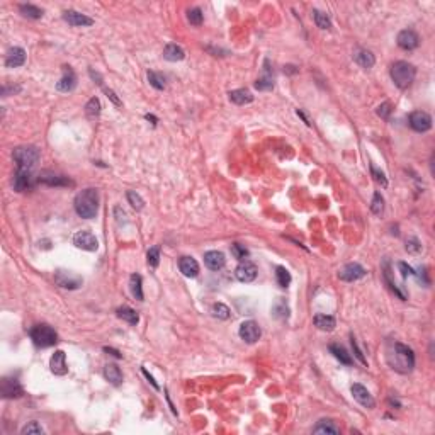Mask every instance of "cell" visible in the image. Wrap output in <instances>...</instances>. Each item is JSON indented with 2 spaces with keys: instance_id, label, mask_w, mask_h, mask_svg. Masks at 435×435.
<instances>
[{
  "instance_id": "9c48e42d",
  "label": "cell",
  "mask_w": 435,
  "mask_h": 435,
  "mask_svg": "<svg viewBox=\"0 0 435 435\" xmlns=\"http://www.w3.org/2000/svg\"><path fill=\"white\" fill-rule=\"evenodd\" d=\"M410 126L417 133H425V131L432 128V118L425 111H415V113L410 114Z\"/></svg>"
},
{
  "instance_id": "c3c4849f",
  "label": "cell",
  "mask_w": 435,
  "mask_h": 435,
  "mask_svg": "<svg viewBox=\"0 0 435 435\" xmlns=\"http://www.w3.org/2000/svg\"><path fill=\"white\" fill-rule=\"evenodd\" d=\"M352 349H354V354H356L357 359H359L364 365H367V360H365V357L362 356V352H360L359 347H357V342H356V338H354V337H352Z\"/></svg>"
},
{
  "instance_id": "d6986e66",
  "label": "cell",
  "mask_w": 435,
  "mask_h": 435,
  "mask_svg": "<svg viewBox=\"0 0 435 435\" xmlns=\"http://www.w3.org/2000/svg\"><path fill=\"white\" fill-rule=\"evenodd\" d=\"M77 85V75L70 67L63 68V77L60 79V82L56 83V88L60 92H72Z\"/></svg>"
},
{
  "instance_id": "8fae6325",
  "label": "cell",
  "mask_w": 435,
  "mask_h": 435,
  "mask_svg": "<svg viewBox=\"0 0 435 435\" xmlns=\"http://www.w3.org/2000/svg\"><path fill=\"white\" fill-rule=\"evenodd\" d=\"M364 276H365V269L360 264H356V262L347 264L345 267L340 269V272H338V277H340L342 280H347V282L359 280V279H362Z\"/></svg>"
},
{
  "instance_id": "1f68e13d",
  "label": "cell",
  "mask_w": 435,
  "mask_h": 435,
  "mask_svg": "<svg viewBox=\"0 0 435 435\" xmlns=\"http://www.w3.org/2000/svg\"><path fill=\"white\" fill-rule=\"evenodd\" d=\"M330 352H332L342 364H345V365L352 364V357H350L347 354V350H345L344 347H340V345H330Z\"/></svg>"
},
{
  "instance_id": "5bb4252c",
  "label": "cell",
  "mask_w": 435,
  "mask_h": 435,
  "mask_svg": "<svg viewBox=\"0 0 435 435\" xmlns=\"http://www.w3.org/2000/svg\"><path fill=\"white\" fill-rule=\"evenodd\" d=\"M350 391H352L354 398H356L362 406H365V408H374L376 406V401H374V398H372V395L367 391V388L362 386V384H357V383L352 384Z\"/></svg>"
},
{
  "instance_id": "44dd1931",
  "label": "cell",
  "mask_w": 435,
  "mask_h": 435,
  "mask_svg": "<svg viewBox=\"0 0 435 435\" xmlns=\"http://www.w3.org/2000/svg\"><path fill=\"white\" fill-rule=\"evenodd\" d=\"M204 264H206L211 271H219V269L225 267L226 259L221 252H218V250H211V252L204 253Z\"/></svg>"
},
{
  "instance_id": "836d02e7",
  "label": "cell",
  "mask_w": 435,
  "mask_h": 435,
  "mask_svg": "<svg viewBox=\"0 0 435 435\" xmlns=\"http://www.w3.org/2000/svg\"><path fill=\"white\" fill-rule=\"evenodd\" d=\"M313 19H315V24H316L319 29L332 28V21H330V17L325 12H321V10H313Z\"/></svg>"
},
{
  "instance_id": "f907efd6",
  "label": "cell",
  "mask_w": 435,
  "mask_h": 435,
  "mask_svg": "<svg viewBox=\"0 0 435 435\" xmlns=\"http://www.w3.org/2000/svg\"><path fill=\"white\" fill-rule=\"evenodd\" d=\"M398 267L401 269V274H403V277H408V276H415V272H413V269L411 267H408V265L405 264V262H399L398 264Z\"/></svg>"
},
{
  "instance_id": "52a82bcc",
  "label": "cell",
  "mask_w": 435,
  "mask_h": 435,
  "mask_svg": "<svg viewBox=\"0 0 435 435\" xmlns=\"http://www.w3.org/2000/svg\"><path fill=\"white\" fill-rule=\"evenodd\" d=\"M73 245H75L77 248L87 250V252H95V250L99 248L97 238H95L90 232H87V230H82V232L75 233V237H73Z\"/></svg>"
},
{
  "instance_id": "4dcf8cb0",
  "label": "cell",
  "mask_w": 435,
  "mask_h": 435,
  "mask_svg": "<svg viewBox=\"0 0 435 435\" xmlns=\"http://www.w3.org/2000/svg\"><path fill=\"white\" fill-rule=\"evenodd\" d=\"M19 10H21V14L24 15V17H29V19H41V17H43V10H41L40 7H36V5H31V3H22V5L19 7Z\"/></svg>"
},
{
  "instance_id": "5b68a950",
  "label": "cell",
  "mask_w": 435,
  "mask_h": 435,
  "mask_svg": "<svg viewBox=\"0 0 435 435\" xmlns=\"http://www.w3.org/2000/svg\"><path fill=\"white\" fill-rule=\"evenodd\" d=\"M31 340L34 342V345L38 347H51L58 342V335L49 325H36L31 330Z\"/></svg>"
},
{
  "instance_id": "816d5d0a",
  "label": "cell",
  "mask_w": 435,
  "mask_h": 435,
  "mask_svg": "<svg viewBox=\"0 0 435 435\" xmlns=\"http://www.w3.org/2000/svg\"><path fill=\"white\" fill-rule=\"evenodd\" d=\"M104 92H106V94H107V97H109L111 101H113L114 104H116V106H121V101H119V99L116 97V94H114V92L111 90V88H104Z\"/></svg>"
},
{
  "instance_id": "83f0119b",
  "label": "cell",
  "mask_w": 435,
  "mask_h": 435,
  "mask_svg": "<svg viewBox=\"0 0 435 435\" xmlns=\"http://www.w3.org/2000/svg\"><path fill=\"white\" fill-rule=\"evenodd\" d=\"M129 287L134 298L138 301H143V279H141L140 274H133L129 277Z\"/></svg>"
},
{
  "instance_id": "8d00e7d4",
  "label": "cell",
  "mask_w": 435,
  "mask_h": 435,
  "mask_svg": "<svg viewBox=\"0 0 435 435\" xmlns=\"http://www.w3.org/2000/svg\"><path fill=\"white\" fill-rule=\"evenodd\" d=\"M276 279H277V284H279L280 287H287L291 284L289 271H287L286 267H277L276 269Z\"/></svg>"
},
{
  "instance_id": "d6a6232c",
  "label": "cell",
  "mask_w": 435,
  "mask_h": 435,
  "mask_svg": "<svg viewBox=\"0 0 435 435\" xmlns=\"http://www.w3.org/2000/svg\"><path fill=\"white\" fill-rule=\"evenodd\" d=\"M272 313H274V316L279 318V319H284V318L289 316V308H287L286 301H284V299H280V298L277 299L276 305L272 306Z\"/></svg>"
},
{
  "instance_id": "bcb514c9",
  "label": "cell",
  "mask_w": 435,
  "mask_h": 435,
  "mask_svg": "<svg viewBox=\"0 0 435 435\" xmlns=\"http://www.w3.org/2000/svg\"><path fill=\"white\" fill-rule=\"evenodd\" d=\"M43 432H44L43 427H41L38 422H29L28 425H26L24 429L21 430V434H22V435H29V434H43Z\"/></svg>"
},
{
  "instance_id": "ab89813d",
  "label": "cell",
  "mask_w": 435,
  "mask_h": 435,
  "mask_svg": "<svg viewBox=\"0 0 435 435\" xmlns=\"http://www.w3.org/2000/svg\"><path fill=\"white\" fill-rule=\"evenodd\" d=\"M371 211L376 214V216H381L384 211V199L381 196V192H374L372 196V202H371Z\"/></svg>"
},
{
  "instance_id": "8992f818",
  "label": "cell",
  "mask_w": 435,
  "mask_h": 435,
  "mask_svg": "<svg viewBox=\"0 0 435 435\" xmlns=\"http://www.w3.org/2000/svg\"><path fill=\"white\" fill-rule=\"evenodd\" d=\"M55 282L63 289H79L82 286L83 279L70 271H58L55 274Z\"/></svg>"
},
{
  "instance_id": "f546056e",
  "label": "cell",
  "mask_w": 435,
  "mask_h": 435,
  "mask_svg": "<svg viewBox=\"0 0 435 435\" xmlns=\"http://www.w3.org/2000/svg\"><path fill=\"white\" fill-rule=\"evenodd\" d=\"M116 313H118V316H119V318L124 319V321H128L129 325H136V323L140 321V316H138V313L133 310V308H129V306H121V308H118Z\"/></svg>"
},
{
  "instance_id": "7dc6e473",
  "label": "cell",
  "mask_w": 435,
  "mask_h": 435,
  "mask_svg": "<svg viewBox=\"0 0 435 435\" xmlns=\"http://www.w3.org/2000/svg\"><path fill=\"white\" fill-rule=\"evenodd\" d=\"M390 113H391V104L390 102H384V104H381V106L377 107V114H379L383 119L390 118Z\"/></svg>"
},
{
  "instance_id": "603a6c76",
  "label": "cell",
  "mask_w": 435,
  "mask_h": 435,
  "mask_svg": "<svg viewBox=\"0 0 435 435\" xmlns=\"http://www.w3.org/2000/svg\"><path fill=\"white\" fill-rule=\"evenodd\" d=\"M354 60L362 68H372L376 63L374 55H372L371 51H367V49H357V51L354 53Z\"/></svg>"
},
{
  "instance_id": "ba28073f",
  "label": "cell",
  "mask_w": 435,
  "mask_h": 435,
  "mask_svg": "<svg viewBox=\"0 0 435 435\" xmlns=\"http://www.w3.org/2000/svg\"><path fill=\"white\" fill-rule=\"evenodd\" d=\"M238 333H240V338L243 342H247V344H255V342L260 338L262 330H260L259 323H255V321H252V319H248V321L241 323L240 330H238Z\"/></svg>"
},
{
  "instance_id": "ee69618b",
  "label": "cell",
  "mask_w": 435,
  "mask_h": 435,
  "mask_svg": "<svg viewBox=\"0 0 435 435\" xmlns=\"http://www.w3.org/2000/svg\"><path fill=\"white\" fill-rule=\"evenodd\" d=\"M232 255L235 257V259H238V260H245L248 257V250L245 248V245L233 243L232 245Z\"/></svg>"
},
{
  "instance_id": "30bf717a",
  "label": "cell",
  "mask_w": 435,
  "mask_h": 435,
  "mask_svg": "<svg viewBox=\"0 0 435 435\" xmlns=\"http://www.w3.org/2000/svg\"><path fill=\"white\" fill-rule=\"evenodd\" d=\"M257 265L253 264L252 260H240V264H238L237 271H235V276H237L238 280H241V282H252V280H255L257 277Z\"/></svg>"
},
{
  "instance_id": "4316f807",
  "label": "cell",
  "mask_w": 435,
  "mask_h": 435,
  "mask_svg": "<svg viewBox=\"0 0 435 435\" xmlns=\"http://www.w3.org/2000/svg\"><path fill=\"white\" fill-rule=\"evenodd\" d=\"M313 434H332V435H337L340 434V429H338L337 425L332 422V420H319L316 425H315L313 429Z\"/></svg>"
},
{
  "instance_id": "ac0fdd59",
  "label": "cell",
  "mask_w": 435,
  "mask_h": 435,
  "mask_svg": "<svg viewBox=\"0 0 435 435\" xmlns=\"http://www.w3.org/2000/svg\"><path fill=\"white\" fill-rule=\"evenodd\" d=\"M31 187H33V175H31V170L17 168L15 177H14V189L17 192H24Z\"/></svg>"
},
{
  "instance_id": "7bdbcfd3",
  "label": "cell",
  "mask_w": 435,
  "mask_h": 435,
  "mask_svg": "<svg viewBox=\"0 0 435 435\" xmlns=\"http://www.w3.org/2000/svg\"><path fill=\"white\" fill-rule=\"evenodd\" d=\"M146 259H148V265L150 267H158V262H160V248L158 247H153L148 250L146 253Z\"/></svg>"
},
{
  "instance_id": "f6af8a7d",
  "label": "cell",
  "mask_w": 435,
  "mask_h": 435,
  "mask_svg": "<svg viewBox=\"0 0 435 435\" xmlns=\"http://www.w3.org/2000/svg\"><path fill=\"white\" fill-rule=\"evenodd\" d=\"M406 250L408 253H415V255H417V253L422 252V241L415 237H410L406 240Z\"/></svg>"
},
{
  "instance_id": "b9f144b4",
  "label": "cell",
  "mask_w": 435,
  "mask_h": 435,
  "mask_svg": "<svg viewBox=\"0 0 435 435\" xmlns=\"http://www.w3.org/2000/svg\"><path fill=\"white\" fill-rule=\"evenodd\" d=\"M187 19L192 26H201L202 24V10L198 9V7H194V9H191L187 12Z\"/></svg>"
},
{
  "instance_id": "6da1fadb",
  "label": "cell",
  "mask_w": 435,
  "mask_h": 435,
  "mask_svg": "<svg viewBox=\"0 0 435 435\" xmlns=\"http://www.w3.org/2000/svg\"><path fill=\"white\" fill-rule=\"evenodd\" d=\"M386 362L399 374H410L415 367V354L399 342H390L386 347Z\"/></svg>"
},
{
  "instance_id": "9a60e30c",
  "label": "cell",
  "mask_w": 435,
  "mask_h": 435,
  "mask_svg": "<svg viewBox=\"0 0 435 435\" xmlns=\"http://www.w3.org/2000/svg\"><path fill=\"white\" fill-rule=\"evenodd\" d=\"M63 21L68 22L73 28H85V26L94 24V19H90L85 14L77 12V10H67V12L63 14Z\"/></svg>"
},
{
  "instance_id": "e575fe53",
  "label": "cell",
  "mask_w": 435,
  "mask_h": 435,
  "mask_svg": "<svg viewBox=\"0 0 435 435\" xmlns=\"http://www.w3.org/2000/svg\"><path fill=\"white\" fill-rule=\"evenodd\" d=\"M211 313H213V316L218 319H228L230 315H232V311H230V308L226 305H223V303H214L213 308H211Z\"/></svg>"
},
{
  "instance_id": "db71d44e",
  "label": "cell",
  "mask_w": 435,
  "mask_h": 435,
  "mask_svg": "<svg viewBox=\"0 0 435 435\" xmlns=\"http://www.w3.org/2000/svg\"><path fill=\"white\" fill-rule=\"evenodd\" d=\"M143 374L146 376V379H148L150 383L153 384V388H155V390H158V384L155 383V379H153V376H150V374H148V371H146V369H143Z\"/></svg>"
},
{
  "instance_id": "681fc988",
  "label": "cell",
  "mask_w": 435,
  "mask_h": 435,
  "mask_svg": "<svg viewBox=\"0 0 435 435\" xmlns=\"http://www.w3.org/2000/svg\"><path fill=\"white\" fill-rule=\"evenodd\" d=\"M371 172H372V175H374V180H376V182H381V184H383V186H384V187H386V186H388V180H386V179H384V174H383V172H377V170H376V168H374V167H372V168H371Z\"/></svg>"
},
{
  "instance_id": "d4e9b609",
  "label": "cell",
  "mask_w": 435,
  "mask_h": 435,
  "mask_svg": "<svg viewBox=\"0 0 435 435\" xmlns=\"http://www.w3.org/2000/svg\"><path fill=\"white\" fill-rule=\"evenodd\" d=\"M104 377H106L111 384H114V386H119V384L122 383V372L116 364H107L106 367H104Z\"/></svg>"
},
{
  "instance_id": "3957f363",
  "label": "cell",
  "mask_w": 435,
  "mask_h": 435,
  "mask_svg": "<svg viewBox=\"0 0 435 435\" xmlns=\"http://www.w3.org/2000/svg\"><path fill=\"white\" fill-rule=\"evenodd\" d=\"M415 75H417V68L408 61H396L391 67V79L395 85L401 90H405L413 83Z\"/></svg>"
},
{
  "instance_id": "4fadbf2b",
  "label": "cell",
  "mask_w": 435,
  "mask_h": 435,
  "mask_svg": "<svg viewBox=\"0 0 435 435\" xmlns=\"http://www.w3.org/2000/svg\"><path fill=\"white\" fill-rule=\"evenodd\" d=\"M40 182L46 184V186H55V187H61V186H72V180L65 175L55 174L51 170H43L40 174Z\"/></svg>"
},
{
  "instance_id": "60d3db41",
  "label": "cell",
  "mask_w": 435,
  "mask_h": 435,
  "mask_svg": "<svg viewBox=\"0 0 435 435\" xmlns=\"http://www.w3.org/2000/svg\"><path fill=\"white\" fill-rule=\"evenodd\" d=\"M126 198H128V201H129V204L131 206L134 207V209H143L145 207V201L143 199H141V196L138 194V192H134V191H128V194H126Z\"/></svg>"
},
{
  "instance_id": "f1b7e54d",
  "label": "cell",
  "mask_w": 435,
  "mask_h": 435,
  "mask_svg": "<svg viewBox=\"0 0 435 435\" xmlns=\"http://www.w3.org/2000/svg\"><path fill=\"white\" fill-rule=\"evenodd\" d=\"M313 321L319 330H323V332H332V330L335 328V318L330 316V315H316Z\"/></svg>"
},
{
  "instance_id": "484cf974",
  "label": "cell",
  "mask_w": 435,
  "mask_h": 435,
  "mask_svg": "<svg viewBox=\"0 0 435 435\" xmlns=\"http://www.w3.org/2000/svg\"><path fill=\"white\" fill-rule=\"evenodd\" d=\"M163 58H165V60H168V61H180V60L186 58V51H184V49L180 48L179 44L170 43V44L165 46V49H163Z\"/></svg>"
},
{
  "instance_id": "7c38bea8",
  "label": "cell",
  "mask_w": 435,
  "mask_h": 435,
  "mask_svg": "<svg viewBox=\"0 0 435 435\" xmlns=\"http://www.w3.org/2000/svg\"><path fill=\"white\" fill-rule=\"evenodd\" d=\"M396 41H398V46L403 49H415L418 44H420V38H418V34L415 33L413 29H403L401 33L398 34V38H396Z\"/></svg>"
},
{
  "instance_id": "ffe728a7",
  "label": "cell",
  "mask_w": 435,
  "mask_h": 435,
  "mask_svg": "<svg viewBox=\"0 0 435 435\" xmlns=\"http://www.w3.org/2000/svg\"><path fill=\"white\" fill-rule=\"evenodd\" d=\"M24 61H26V51L22 48H19V46H14V48L9 49V53H7L5 56V67L17 68L21 67V65H24Z\"/></svg>"
},
{
  "instance_id": "cb8c5ba5",
  "label": "cell",
  "mask_w": 435,
  "mask_h": 435,
  "mask_svg": "<svg viewBox=\"0 0 435 435\" xmlns=\"http://www.w3.org/2000/svg\"><path fill=\"white\" fill-rule=\"evenodd\" d=\"M230 101L238 104V106H245V104H250L253 101V95L252 92L247 90V88H237V90L230 92Z\"/></svg>"
},
{
  "instance_id": "f35d334b",
  "label": "cell",
  "mask_w": 435,
  "mask_h": 435,
  "mask_svg": "<svg viewBox=\"0 0 435 435\" xmlns=\"http://www.w3.org/2000/svg\"><path fill=\"white\" fill-rule=\"evenodd\" d=\"M255 88L257 90H272L274 88V80H272V75H269V70H265V75L255 82Z\"/></svg>"
},
{
  "instance_id": "f5cc1de1",
  "label": "cell",
  "mask_w": 435,
  "mask_h": 435,
  "mask_svg": "<svg viewBox=\"0 0 435 435\" xmlns=\"http://www.w3.org/2000/svg\"><path fill=\"white\" fill-rule=\"evenodd\" d=\"M104 352H107V354H111V356H114V357H118V359H121V354L118 352L116 349H109V347H104Z\"/></svg>"
},
{
  "instance_id": "74e56055",
  "label": "cell",
  "mask_w": 435,
  "mask_h": 435,
  "mask_svg": "<svg viewBox=\"0 0 435 435\" xmlns=\"http://www.w3.org/2000/svg\"><path fill=\"white\" fill-rule=\"evenodd\" d=\"M148 82L157 90H163L165 88V77L158 72H148Z\"/></svg>"
},
{
  "instance_id": "7402d4cb",
  "label": "cell",
  "mask_w": 435,
  "mask_h": 435,
  "mask_svg": "<svg viewBox=\"0 0 435 435\" xmlns=\"http://www.w3.org/2000/svg\"><path fill=\"white\" fill-rule=\"evenodd\" d=\"M179 269L186 277H198L199 276V264L192 257H182L179 260Z\"/></svg>"
},
{
  "instance_id": "2e32d148",
  "label": "cell",
  "mask_w": 435,
  "mask_h": 435,
  "mask_svg": "<svg viewBox=\"0 0 435 435\" xmlns=\"http://www.w3.org/2000/svg\"><path fill=\"white\" fill-rule=\"evenodd\" d=\"M0 393H2L3 398H19V396H22V388L17 379L3 377L2 386H0Z\"/></svg>"
},
{
  "instance_id": "277c9868",
  "label": "cell",
  "mask_w": 435,
  "mask_h": 435,
  "mask_svg": "<svg viewBox=\"0 0 435 435\" xmlns=\"http://www.w3.org/2000/svg\"><path fill=\"white\" fill-rule=\"evenodd\" d=\"M12 157L14 161L17 163V168L31 170L40 161V150L36 146H19L12 152Z\"/></svg>"
},
{
  "instance_id": "d590c367",
  "label": "cell",
  "mask_w": 435,
  "mask_h": 435,
  "mask_svg": "<svg viewBox=\"0 0 435 435\" xmlns=\"http://www.w3.org/2000/svg\"><path fill=\"white\" fill-rule=\"evenodd\" d=\"M85 113L90 119H95L101 114V101L97 97H92L85 106Z\"/></svg>"
},
{
  "instance_id": "e0dca14e",
  "label": "cell",
  "mask_w": 435,
  "mask_h": 435,
  "mask_svg": "<svg viewBox=\"0 0 435 435\" xmlns=\"http://www.w3.org/2000/svg\"><path fill=\"white\" fill-rule=\"evenodd\" d=\"M49 367H51V372L56 376H65L68 372V365H67V356H65L63 350H56L55 354L49 359Z\"/></svg>"
},
{
  "instance_id": "7a4b0ae2",
  "label": "cell",
  "mask_w": 435,
  "mask_h": 435,
  "mask_svg": "<svg viewBox=\"0 0 435 435\" xmlns=\"http://www.w3.org/2000/svg\"><path fill=\"white\" fill-rule=\"evenodd\" d=\"M75 211L80 218L83 219H92L97 216L99 211V191L97 189H83L82 192H79L73 201Z\"/></svg>"
}]
</instances>
